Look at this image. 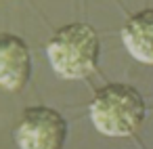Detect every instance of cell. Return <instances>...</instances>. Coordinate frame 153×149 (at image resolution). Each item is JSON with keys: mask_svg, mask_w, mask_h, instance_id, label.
Returning <instances> with one entry per match:
<instances>
[{"mask_svg": "<svg viewBox=\"0 0 153 149\" xmlns=\"http://www.w3.org/2000/svg\"><path fill=\"white\" fill-rule=\"evenodd\" d=\"M67 122L53 107H30L15 130L19 149H63Z\"/></svg>", "mask_w": 153, "mask_h": 149, "instance_id": "3", "label": "cell"}, {"mask_svg": "<svg viewBox=\"0 0 153 149\" xmlns=\"http://www.w3.org/2000/svg\"><path fill=\"white\" fill-rule=\"evenodd\" d=\"M147 115L143 95L122 82L107 84L97 90L90 101V120L94 128L105 136H130L134 134Z\"/></svg>", "mask_w": 153, "mask_h": 149, "instance_id": "1", "label": "cell"}, {"mask_svg": "<svg viewBox=\"0 0 153 149\" xmlns=\"http://www.w3.org/2000/svg\"><path fill=\"white\" fill-rule=\"evenodd\" d=\"M32 76V55L19 36H0V88L19 90Z\"/></svg>", "mask_w": 153, "mask_h": 149, "instance_id": "4", "label": "cell"}, {"mask_svg": "<svg viewBox=\"0 0 153 149\" xmlns=\"http://www.w3.org/2000/svg\"><path fill=\"white\" fill-rule=\"evenodd\" d=\"M101 42L88 23H69L55 32L46 46L51 67L65 80H82L97 69Z\"/></svg>", "mask_w": 153, "mask_h": 149, "instance_id": "2", "label": "cell"}, {"mask_svg": "<svg viewBox=\"0 0 153 149\" xmlns=\"http://www.w3.org/2000/svg\"><path fill=\"white\" fill-rule=\"evenodd\" d=\"M122 42L136 61L153 65V9L138 11L126 21Z\"/></svg>", "mask_w": 153, "mask_h": 149, "instance_id": "5", "label": "cell"}]
</instances>
